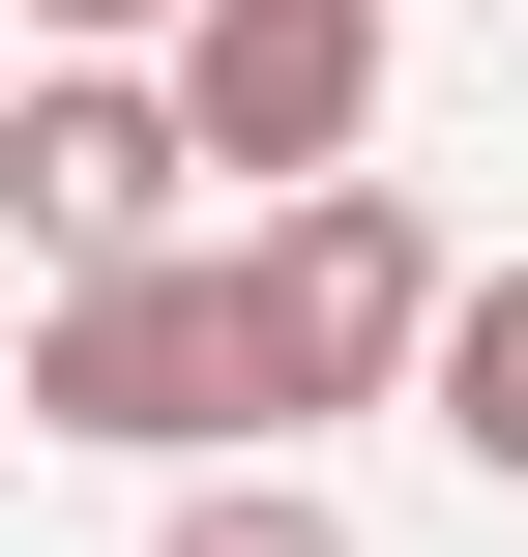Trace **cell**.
Returning <instances> with one entry per match:
<instances>
[{
	"mask_svg": "<svg viewBox=\"0 0 528 557\" xmlns=\"http://www.w3.org/2000/svg\"><path fill=\"white\" fill-rule=\"evenodd\" d=\"M147 557H353V499H294V470H206V499H176Z\"/></svg>",
	"mask_w": 528,
	"mask_h": 557,
	"instance_id": "6",
	"label": "cell"
},
{
	"mask_svg": "<svg viewBox=\"0 0 528 557\" xmlns=\"http://www.w3.org/2000/svg\"><path fill=\"white\" fill-rule=\"evenodd\" d=\"M29 29H176V0H29Z\"/></svg>",
	"mask_w": 528,
	"mask_h": 557,
	"instance_id": "7",
	"label": "cell"
},
{
	"mask_svg": "<svg viewBox=\"0 0 528 557\" xmlns=\"http://www.w3.org/2000/svg\"><path fill=\"white\" fill-rule=\"evenodd\" d=\"M29 441H265V352H235V264H118L29 323Z\"/></svg>",
	"mask_w": 528,
	"mask_h": 557,
	"instance_id": "3",
	"label": "cell"
},
{
	"mask_svg": "<svg viewBox=\"0 0 528 557\" xmlns=\"http://www.w3.org/2000/svg\"><path fill=\"white\" fill-rule=\"evenodd\" d=\"M0 206H29L59 294H118V264H176V117H147L118 59H29V88H0Z\"/></svg>",
	"mask_w": 528,
	"mask_h": 557,
	"instance_id": "4",
	"label": "cell"
},
{
	"mask_svg": "<svg viewBox=\"0 0 528 557\" xmlns=\"http://www.w3.org/2000/svg\"><path fill=\"white\" fill-rule=\"evenodd\" d=\"M412 382H441V441H470V470H528V264H500V294H441V352H412Z\"/></svg>",
	"mask_w": 528,
	"mask_h": 557,
	"instance_id": "5",
	"label": "cell"
},
{
	"mask_svg": "<svg viewBox=\"0 0 528 557\" xmlns=\"http://www.w3.org/2000/svg\"><path fill=\"white\" fill-rule=\"evenodd\" d=\"M235 352H265V441H294V411H382V382L441 352V235H412L382 176L265 206V235H235Z\"/></svg>",
	"mask_w": 528,
	"mask_h": 557,
	"instance_id": "1",
	"label": "cell"
},
{
	"mask_svg": "<svg viewBox=\"0 0 528 557\" xmlns=\"http://www.w3.org/2000/svg\"><path fill=\"white\" fill-rule=\"evenodd\" d=\"M147 117H176V176H353V117H382V0H176V59H147Z\"/></svg>",
	"mask_w": 528,
	"mask_h": 557,
	"instance_id": "2",
	"label": "cell"
}]
</instances>
